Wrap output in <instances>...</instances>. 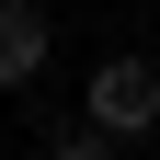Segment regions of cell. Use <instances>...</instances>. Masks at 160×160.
I'll use <instances>...</instances> for the list:
<instances>
[{"label": "cell", "instance_id": "cell-1", "mask_svg": "<svg viewBox=\"0 0 160 160\" xmlns=\"http://www.w3.org/2000/svg\"><path fill=\"white\" fill-rule=\"evenodd\" d=\"M80 126L103 137V149L149 137V126H160V69H149V57H103V69L80 80Z\"/></svg>", "mask_w": 160, "mask_h": 160}, {"label": "cell", "instance_id": "cell-2", "mask_svg": "<svg viewBox=\"0 0 160 160\" xmlns=\"http://www.w3.org/2000/svg\"><path fill=\"white\" fill-rule=\"evenodd\" d=\"M46 57H57V23H46V0H0V92L46 80Z\"/></svg>", "mask_w": 160, "mask_h": 160}, {"label": "cell", "instance_id": "cell-3", "mask_svg": "<svg viewBox=\"0 0 160 160\" xmlns=\"http://www.w3.org/2000/svg\"><path fill=\"white\" fill-rule=\"evenodd\" d=\"M46 160H114V149H103V137H92V126L69 114V126H46Z\"/></svg>", "mask_w": 160, "mask_h": 160}]
</instances>
